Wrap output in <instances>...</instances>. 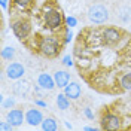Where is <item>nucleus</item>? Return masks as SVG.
I'll return each mask as SVG.
<instances>
[{
	"mask_svg": "<svg viewBox=\"0 0 131 131\" xmlns=\"http://www.w3.org/2000/svg\"><path fill=\"white\" fill-rule=\"evenodd\" d=\"M6 121H9L15 128L16 127H21L23 122H25V112L23 109L12 107V109H9L8 113H6Z\"/></svg>",
	"mask_w": 131,
	"mask_h": 131,
	"instance_id": "obj_9",
	"label": "nucleus"
},
{
	"mask_svg": "<svg viewBox=\"0 0 131 131\" xmlns=\"http://www.w3.org/2000/svg\"><path fill=\"white\" fill-rule=\"evenodd\" d=\"M55 103H57V107L60 110H67L69 107H70V98L66 95L64 92H60L57 97H55Z\"/></svg>",
	"mask_w": 131,
	"mask_h": 131,
	"instance_id": "obj_15",
	"label": "nucleus"
},
{
	"mask_svg": "<svg viewBox=\"0 0 131 131\" xmlns=\"http://www.w3.org/2000/svg\"><path fill=\"white\" fill-rule=\"evenodd\" d=\"M40 130L43 131H57L58 130V122L54 118H45L40 124Z\"/></svg>",
	"mask_w": 131,
	"mask_h": 131,
	"instance_id": "obj_16",
	"label": "nucleus"
},
{
	"mask_svg": "<svg viewBox=\"0 0 131 131\" xmlns=\"http://www.w3.org/2000/svg\"><path fill=\"white\" fill-rule=\"evenodd\" d=\"M119 15V18H121V21H124V23H128L131 19V9L130 8H125L121 10V14H118Z\"/></svg>",
	"mask_w": 131,
	"mask_h": 131,
	"instance_id": "obj_21",
	"label": "nucleus"
},
{
	"mask_svg": "<svg viewBox=\"0 0 131 131\" xmlns=\"http://www.w3.org/2000/svg\"><path fill=\"white\" fill-rule=\"evenodd\" d=\"M82 130L83 131H95V130H101V128H97V127H83Z\"/></svg>",
	"mask_w": 131,
	"mask_h": 131,
	"instance_id": "obj_29",
	"label": "nucleus"
},
{
	"mask_svg": "<svg viewBox=\"0 0 131 131\" xmlns=\"http://www.w3.org/2000/svg\"><path fill=\"white\" fill-rule=\"evenodd\" d=\"M12 92L15 94L16 97H28L30 95V92H31V85H30V82L25 81V79H18L15 81V83L12 85Z\"/></svg>",
	"mask_w": 131,
	"mask_h": 131,
	"instance_id": "obj_10",
	"label": "nucleus"
},
{
	"mask_svg": "<svg viewBox=\"0 0 131 131\" xmlns=\"http://www.w3.org/2000/svg\"><path fill=\"white\" fill-rule=\"evenodd\" d=\"M0 6H2L3 10H6L9 8V0H0Z\"/></svg>",
	"mask_w": 131,
	"mask_h": 131,
	"instance_id": "obj_28",
	"label": "nucleus"
},
{
	"mask_svg": "<svg viewBox=\"0 0 131 131\" xmlns=\"http://www.w3.org/2000/svg\"><path fill=\"white\" fill-rule=\"evenodd\" d=\"M118 86L122 91H131V70H125L118 76Z\"/></svg>",
	"mask_w": 131,
	"mask_h": 131,
	"instance_id": "obj_13",
	"label": "nucleus"
},
{
	"mask_svg": "<svg viewBox=\"0 0 131 131\" xmlns=\"http://www.w3.org/2000/svg\"><path fill=\"white\" fill-rule=\"evenodd\" d=\"M42 18H43V25L51 31H60L66 25V16L54 5H45L43 6Z\"/></svg>",
	"mask_w": 131,
	"mask_h": 131,
	"instance_id": "obj_2",
	"label": "nucleus"
},
{
	"mask_svg": "<svg viewBox=\"0 0 131 131\" xmlns=\"http://www.w3.org/2000/svg\"><path fill=\"white\" fill-rule=\"evenodd\" d=\"M33 3H34V0H12V5H14L15 8H18L19 10H23V12L27 10Z\"/></svg>",
	"mask_w": 131,
	"mask_h": 131,
	"instance_id": "obj_18",
	"label": "nucleus"
},
{
	"mask_svg": "<svg viewBox=\"0 0 131 131\" xmlns=\"http://www.w3.org/2000/svg\"><path fill=\"white\" fill-rule=\"evenodd\" d=\"M36 83H37L43 91H52L54 88H57V83H55L54 76H51L49 73H40L37 76Z\"/></svg>",
	"mask_w": 131,
	"mask_h": 131,
	"instance_id": "obj_11",
	"label": "nucleus"
},
{
	"mask_svg": "<svg viewBox=\"0 0 131 131\" xmlns=\"http://www.w3.org/2000/svg\"><path fill=\"white\" fill-rule=\"evenodd\" d=\"M122 127H124V119L119 113L112 112V110H106V112L101 113V118H100V128L101 130L116 131L121 130Z\"/></svg>",
	"mask_w": 131,
	"mask_h": 131,
	"instance_id": "obj_5",
	"label": "nucleus"
},
{
	"mask_svg": "<svg viewBox=\"0 0 131 131\" xmlns=\"http://www.w3.org/2000/svg\"><path fill=\"white\" fill-rule=\"evenodd\" d=\"M122 52L127 55V58H130L131 60V39L128 42H127V45L124 46V49H122Z\"/></svg>",
	"mask_w": 131,
	"mask_h": 131,
	"instance_id": "obj_25",
	"label": "nucleus"
},
{
	"mask_svg": "<svg viewBox=\"0 0 131 131\" xmlns=\"http://www.w3.org/2000/svg\"><path fill=\"white\" fill-rule=\"evenodd\" d=\"M34 104H36V106H39V107H43V109H46V107H48V103H46V101H43V100H39V98H36V100H34Z\"/></svg>",
	"mask_w": 131,
	"mask_h": 131,
	"instance_id": "obj_27",
	"label": "nucleus"
},
{
	"mask_svg": "<svg viewBox=\"0 0 131 131\" xmlns=\"http://www.w3.org/2000/svg\"><path fill=\"white\" fill-rule=\"evenodd\" d=\"M54 79H55V83H57V88L64 90V86L70 82V73L66 72V70H57L54 73Z\"/></svg>",
	"mask_w": 131,
	"mask_h": 131,
	"instance_id": "obj_14",
	"label": "nucleus"
},
{
	"mask_svg": "<svg viewBox=\"0 0 131 131\" xmlns=\"http://www.w3.org/2000/svg\"><path fill=\"white\" fill-rule=\"evenodd\" d=\"M125 37V34L121 28L118 27H103L100 28V39H101V43L104 46H109V48H113V46H118L121 45L122 39Z\"/></svg>",
	"mask_w": 131,
	"mask_h": 131,
	"instance_id": "obj_4",
	"label": "nucleus"
},
{
	"mask_svg": "<svg viewBox=\"0 0 131 131\" xmlns=\"http://www.w3.org/2000/svg\"><path fill=\"white\" fill-rule=\"evenodd\" d=\"M63 64H64L66 67H73L74 66L73 57H72V55H64V57H63Z\"/></svg>",
	"mask_w": 131,
	"mask_h": 131,
	"instance_id": "obj_24",
	"label": "nucleus"
},
{
	"mask_svg": "<svg viewBox=\"0 0 131 131\" xmlns=\"http://www.w3.org/2000/svg\"><path fill=\"white\" fill-rule=\"evenodd\" d=\"M86 16H88V19H90V23L95 25H101V24H106L107 21H109V9L104 6V5H101V3H94V5H91L90 9H88V12H86Z\"/></svg>",
	"mask_w": 131,
	"mask_h": 131,
	"instance_id": "obj_6",
	"label": "nucleus"
},
{
	"mask_svg": "<svg viewBox=\"0 0 131 131\" xmlns=\"http://www.w3.org/2000/svg\"><path fill=\"white\" fill-rule=\"evenodd\" d=\"M15 54H16V51L14 46H5V48L2 49V60H5V61H12L14 58H15Z\"/></svg>",
	"mask_w": 131,
	"mask_h": 131,
	"instance_id": "obj_17",
	"label": "nucleus"
},
{
	"mask_svg": "<svg viewBox=\"0 0 131 131\" xmlns=\"http://www.w3.org/2000/svg\"><path fill=\"white\" fill-rule=\"evenodd\" d=\"M14 128H15V127L9 122V121H2V122H0V130L2 131H12Z\"/></svg>",
	"mask_w": 131,
	"mask_h": 131,
	"instance_id": "obj_23",
	"label": "nucleus"
},
{
	"mask_svg": "<svg viewBox=\"0 0 131 131\" xmlns=\"http://www.w3.org/2000/svg\"><path fill=\"white\" fill-rule=\"evenodd\" d=\"M66 128H67V130H72V125H70V124H67V122H66Z\"/></svg>",
	"mask_w": 131,
	"mask_h": 131,
	"instance_id": "obj_30",
	"label": "nucleus"
},
{
	"mask_svg": "<svg viewBox=\"0 0 131 131\" xmlns=\"http://www.w3.org/2000/svg\"><path fill=\"white\" fill-rule=\"evenodd\" d=\"M83 115L86 116V119H94V112L91 110L90 107H85L83 109Z\"/></svg>",
	"mask_w": 131,
	"mask_h": 131,
	"instance_id": "obj_26",
	"label": "nucleus"
},
{
	"mask_svg": "<svg viewBox=\"0 0 131 131\" xmlns=\"http://www.w3.org/2000/svg\"><path fill=\"white\" fill-rule=\"evenodd\" d=\"M73 37H74V34L73 31H72V28L70 27H64V34H63V43L64 45H67V43H70V42L73 40Z\"/></svg>",
	"mask_w": 131,
	"mask_h": 131,
	"instance_id": "obj_19",
	"label": "nucleus"
},
{
	"mask_svg": "<svg viewBox=\"0 0 131 131\" xmlns=\"http://www.w3.org/2000/svg\"><path fill=\"white\" fill-rule=\"evenodd\" d=\"M10 28H12V33L18 40L21 42H27L31 36V30L33 25L31 21L25 16H16L10 21Z\"/></svg>",
	"mask_w": 131,
	"mask_h": 131,
	"instance_id": "obj_3",
	"label": "nucleus"
},
{
	"mask_svg": "<svg viewBox=\"0 0 131 131\" xmlns=\"http://www.w3.org/2000/svg\"><path fill=\"white\" fill-rule=\"evenodd\" d=\"M12 107H15V98L2 97V109H12Z\"/></svg>",
	"mask_w": 131,
	"mask_h": 131,
	"instance_id": "obj_20",
	"label": "nucleus"
},
{
	"mask_svg": "<svg viewBox=\"0 0 131 131\" xmlns=\"http://www.w3.org/2000/svg\"><path fill=\"white\" fill-rule=\"evenodd\" d=\"M5 73H6V78L8 79H10V81H18V79H21L25 74V67L21 63H9L6 66Z\"/></svg>",
	"mask_w": 131,
	"mask_h": 131,
	"instance_id": "obj_7",
	"label": "nucleus"
},
{
	"mask_svg": "<svg viewBox=\"0 0 131 131\" xmlns=\"http://www.w3.org/2000/svg\"><path fill=\"white\" fill-rule=\"evenodd\" d=\"M78 25V18L73 15H69L66 16V27H70V28H73Z\"/></svg>",
	"mask_w": 131,
	"mask_h": 131,
	"instance_id": "obj_22",
	"label": "nucleus"
},
{
	"mask_svg": "<svg viewBox=\"0 0 131 131\" xmlns=\"http://www.w3.org/2000/svg\"><path fill=\"white\" fill-rule=\"evenodd\" d=\"M63 92H64L70 100H79L81 95H82V88H81V85H79L78 82H72V81H70L64 86Z\"/></svg>",
	"mask_w": 131,
	"mask_h": 131,
	"instance_id": "obj_12",
	"label": "nucleus"
},
{
	"mask_svg": "<svg viewBox=\"0 0 131 131\" xmlns=\"http://www.w3.org/2000/svg\"><path fill=\"white\" fill-rule=\"evenodd\" d=\"M63 39L58 36H42L37 39V43L34 45L36 51L45 58H55L61 52Z\"/></svg>",
	"mask_w": 131,
	"mask_h": 131,
	"instance_id": "obj_1",
	"label": "nucleus"
},
{
	"mask_svg": "<svg viewBox=\"0 0 131 131\" xmlns=\"http://www.w3.org/2000/svg\"><path fill=\"white\" fill-rule=\"evenodd\" d=\"M45 119V116L37 107H30L25 110V122L30 127H40L42 121Z\"/></svg>",
	"mask_w": 131,
	"mask_h": 131,
	"instance_id": "obj_8",
	"label": "nucleus"
}]
</instances>
